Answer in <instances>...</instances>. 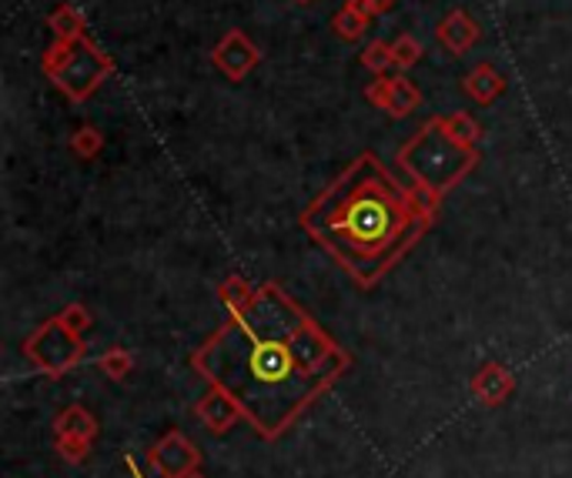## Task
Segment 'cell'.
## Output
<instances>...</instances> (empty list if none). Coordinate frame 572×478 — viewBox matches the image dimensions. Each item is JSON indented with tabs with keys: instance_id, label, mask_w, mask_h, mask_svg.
Here are the masks:
<instances>
[{
	"instance_id": "obj_10",
	"label": "cell",
	"mask_w": 572,
	"mask_h": 478,
	"mask_svg": "<svg viewBox=\"0 0 572 478\" xmlns=\"http://www.w3.org/2000/svg\"><path fill=\"white\" fill-rule=\"evenodd\" d=\"M516 388V378L506 365L499 362H485L475 375H472V394H475V402L488 405V409H496L503 405L506 398L513 394Z\"/></svg>"
},
{
	"instance_id": "obj_8",
	"label": "cell",
	"mask_w": 572,
	"mask_h": 478,
	"mask_svg": "<svg viewBox=\"0 0 572 478\" xmlns=\"http://www.w3.org/2000/svg\"><path fill=\"white\" fill-rule=\"evenodd\" d=\"M147 462L161 478H191V475H198L201 455L191 438H185L182 432H168L151 448Z\"/></svg>"
},
{
	"instance_id": "obj_5",
	"label": "cell",
	"mask_w": 572,
	"mask_h": 478,
	"mask_svg": "<svg viewBox=\"0 0 572 478\" xmlns=\"http://www.w3.org/2000/svg\"><path fill=\"white\" fill-rule=\"evenodd\" d=\"M85 338L67 332L61 325V318H47V322L24 342V358L41 371V375H51V378H61L67 375L74 365L85 362Z\"/></svg>"
},
{
	"instance_id": "obj_16",
	"label": "cell",
	"mask_w": 572,
	"mask_h": 478,
	"mask_svg": "<svg viewBox=\"0 0 572 478\" xmlns=\"http://www.w3.org/2000/svg\"><path fill=\"white\" fill-rule=\"evenodd\" d=\"M255 294H258V288H255L249 278H241V275H228V278L218 285V301L224 304L228 314L244 311V308H249V304L255 301Z\"/></svg>"
},
{
	"instance_id": "obj_2",
	"label": "cell",
	"mask_w": 572,
	"mask_h": 478,
	"mask_svg": "<svg viewBox=\"0 0 572 478\" xmlns=\"http://www.w3.org/2000/svg\"><path fill=\"white\" fill-rule=\"evenodd\" d=\"M439 201V194L419 185L395 181L365 151L305 208L301 227L369 288L432 227Z\"/></svg>"
},
{
	"instance_id": "obj_11",
	"label": "cell",
	"mask_w": 572,
	"mask_h": 478,
	"mask_svg": "<svg viewBox=\"0 0 572 478\" xmlns=\"http://www.w3.org/2000/svg\"><path fill=\"white\" fill-rule=\"evenodd\" d=\"M382 14V8L375 0H345V4L336 11L332 18V31L345 41V44H355L369 34L372 21Z\"/></svg>"
},
{
	"instance_id": "obj_3",
	"label": "cell",
	"mask_w": 572,
	"mask_h": 478,
	"mask_svg": "<svg viewBox=\"0 0 572 478\" xmlns=\"http://www.w3.org/2000/svg\"><path fill=\"white\" fill-rule=\"evenodd\" d=\"M398 165L408 178H413V185L442 198L475 171L479 147H465V144L452 141L442 124V114H439V118H429L398 147Z\"/></svg>"
},
{
	"instance_id": "obj_15",
	"label": "cell",
	"mask_w": 572,
	"mask_h": 478,
	"mask_svg": "<svg viewBox=\"0 0 572 478\" xmlns=\"http://www.w3.org/2000/svg\"><path fill=\"white\" fill-rule=\"evenodd\" d=\"M47 27H51V37L57 41H80L88 37V21L80 14L74 4H57L47 18Z\"/></svg>"
},
{
	"instance_id": "obj_23",
	"label": "cell",
	"mask_w": 572,
	"mask_h": 478,
	"mask_svg": "<svg viewBox=\"0 0 572 478\" xmlns=\"http://www.w3.org/2000/svg\"><path fill=\"white\" fill-rule=\"evenodd\" d=\"M57 455H64L67 462H85L91 455V438H77V435H61L54 438Z\"/></svg>"
},
{
	"instance_id": "obj_18",
	"label": "cell",
	"mask_w": 572,
	"mask_h": 478,
	"mask_svg": "<svg viewBox=\"0 0 572 478\" xmlns=\"http://www.w3.org/2000/svg\"><path fill=\"white\" fill-rule=\"evenodd\" d=\"M442 124L449 131L452 141L465 144V147H479V137H482V127L479 121L469 114V111H455V114H442Z\"/></svg>"
},
{
	"instance_id": "obj_9",
	"label": "cell",
	"mask_w": 572,
	"mask_h": 478,
	"mask_svg": "<svg viewBox=\"0 0 572 478\" xmlns=\"http://www.w3.org/2000/svg\"><path fill=\"white\" fill-rule=\"evenodd\" d=\"M436 41L442 44V51H449V54L459 57V54L472 51L482 41V27H479V21L465 8H455V11H449L436 24Z\"/></svg>"
},
{
	"instance_id": "obj_1",
	"label": "cell",
	"mask_w": 572,
	"mask_h": 478,
	"mask_svg": "<svg viewBox=\"0 0 572 478\" xmlns=\"http://www.w3.org/2000/svg\"><path fill=\"white\" fill-rule=\"evenodd\" d=\"M191 365L228 391L258 432L278 435L339 381L349 355L282 285L268 281L249 308L228 314Z\"/></svg>"
},
{
	"instance_id": "obj_7",
	"label": "cell",
	"mask_w": 572,
	"mask_h": 478,
	"mask_svg": "<svg viewBox=\"0 0 572 478\" xmlns=\"http://www.w3.org/2000/svg\"><path fill=\"white\" fill-rule=\"evenodd\" d=\"M365 101L378 111H385L388 118H408L419 104H422V91L416 88V81L398 74H382L375 81L365 85Z\"/></svg>"
},
{
	"instance_id": "obj_17",
	"label": "cell",
	"mask_w": 572,
	"mask_h": 478,
	"mask_svg": "<svg viewBox=\"0 0 572 478\" xmlns=\"http://www.w3.org/2000/svg\"><path fill=\"white\" fill-rule=\"evenodd\" d=\"M101 151H105V134L98 124H80L70 134V154L80 157V162H95Z\"/></svg>"
},
{
	"instance_id": "obj_6",
	"label": "cell",
	"mask_w": 572,
	"mask_h": 478,
	"mask_svg": "<svg viewBox=\"0 0 572 478\" xmlns=\"http://www.w3.org/2000/svg\"><path fill=\"white\" fill-rule=\"evenodd\" d=\"M211 64L215 70H221L231 85H241L258 64H262V47L244 34L241 27H228L221 34V41L211 47Z\"/></svg>"
},
{
	"instance_id": "obj_14",
	"label": "cell",
	"mask_w": 572,
	"mask_h": 478,
	"mask_svg": "<svg viewBox=\"0 0 572 478\" xmlns=\"http://www.w3.org/2000/svg\"><path fill=\"white\" fill-rule=\"evenodd\" d=\"M61 435H77V438H91L98 435V419L85 409V405H67L57 419H54V438Z\"/></svg>"
},
{
	"instance_id": "obj_26",
	"label": "cell",
	"mask_w": 572,
	"mask_h": 478,
	"mask_svg": "<svg viewBox=\"0 0 572 478\" xmlns=\"http://www.w3.org/2000/svg\"><path fill=\"white\" fill-rule=\"evenodd\" d=\"M191 478H201V475H191Z\"/></svg>"
},
{
	"instance_id": "obj_22",
	"label": "cell",
	"mask_w": 572,
	"mask_h": 478,
	"mask_svg": "<svg viewBox=\"0 0 572 478\" xmlns=\"http://www.w3.org/2000/svg\"><path fill=\"white\" fill-rule=\"evenodd\" d=\"M57 318H61V325L67 329V332H74V335H85L95 322H91V311L85 308V304H77V301H70V304H64L61 311H57Z\"/></svg>"
},
{
	"instance_id": "obj_4",
	"label": "cell",
	"mask_w": 572,
	"mask_h": 478,
	"mask_svg": "<svg viewBox=\"0 0 572 478\" xmlns=\"http://www.w3.org/2000/svg\"><path fill=\"white\" fill-rule=\"evenodd\" d=\"M41 70L67 101L85 104L114 74V60L91 37H80V41L54 37L51 47L41 54Z\"/></svg>"
},
{
	"instance_id": "obj_12",
	"label": "cell",
	"mask_w": 572,
	"mask_h": 478,
	"mask_svg": "<svg viewBox=\"0 0 572 478\" xmlns=\"http://www.w3.org/2000/svg\"><path fill=\"white\" fill-rule=\"evenodd\" d=\"M506 88H509V81H506V77H503L493 64H488V60L475 64V67L462 77V91H465L475 104H482V108L496 104V101L506 95Z\"/></svg>"
},
{
	"instance_id": "obj_21",
	"label": "cell",
	"mask_w": 572,
	"mask_h": 478,
	"mask_svg": "<svg viewBox=\"0 0 572 478\" xmlns=\"http://www.w3.org/2000/svg\"><path fill=\"white\" fill-rule=\"evenodd\" d=\"M392 51H395V70H408V67H416L419 60H422V41L416 37V34H398L395 41H392Z\"/></svg>"
},
{
	"instance_id": "obj_13",
	"label": "cell",
	"mask_w": 572,
	"mask_h": 478,
	"mask_svg": "<svg viewBox=\"0 0 572 478\" xmlns=\"http://www.w3.org/2000/svg\"><path fill=\"white\" fill-rule=\"evenodd\" d=\"M241 405L234 402V398L221 388H215L211 394H205L198 402V419L205 422L208 432H228L238 419H241Z\"/></svg>"
},
{
	"instance_id": "obj_25",
	"label": "cell",
	"mask_w": 572,
	"mask_h": 478,
	"mask_svg": "<svg viewBox=\"0 0 572 478\" xmlns=\"http://www.w3.org/2000/svg\"><path fill=\"white\" fill-rule=\"evenodd\" d=\"M301 4H311V0H301Z\"/></svg>"
},
{
	"instance_id": "obj_20",
	"label": "cell",
	"mask_w": 572,
	"mask_h": 478,
	"mask_svg": "<svg viewBox=\"0 0 572 478\" xmlns=\"http://www.w3.org/2000/svg\"><path fill=\"white\" fill-rule=\"evenodd\" d=\"M98 368H101L105 378L124 381V378L131 375V368H134V355H131L128 348H108V352L98 358Z\"/></svg>"
},
{
	"instance_id": "obj_24",
	"label": "cell",
	"mask_w": 572,
	"mask_h": 478,
	"mask_svg": "<svg viewBox=\"0 0 572 478\" xmlns=\"http://www.w3.org/2000/svg\"><path fill=\"white\" fill-rule=\"evenodd\" d=\"M375 4H378V8H382V14H385V11H392V8L398 4V0H375Z\"/></svg>"
},
{
	"instance_id": "obj_19",
	"label": "cell",
	"mask_w": 572,
	"mask_h": 478,
	"mask_svg": "<svg viewBox=\"0 0 572 478\" xmlns=\"http://www.w3.org/2000/svg\"><path fill=\"white\" fill-rule=\"evenodd\" d=\"M362 67L372 74V77H382L395 67V51H392V41H372L365 44L362 51Z\"/></svg>"
}]
</instances>
